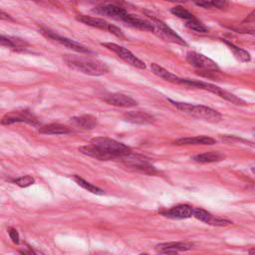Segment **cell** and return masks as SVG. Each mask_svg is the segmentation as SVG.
Listing matches in <instances>:
<instances>
[{
	"label": "cell",
	"instance_id": "cell-31",
	"mask_svg": "<svg viewBox=\"0 0 255 255\" xmlns=\"http://www.w3.org/2000/svg\"><path fill=\"white\" fill-rule=\"evenodd\" d=\"M0 19H4V20H13V19L11 18L10 15H8V14L5 13V12H3L2 10H0Z\"/></svg>",
	"mask_w": 255,
	"mask_h": 255
},
{
	"label": "cell",
	"instance_id": "cell-16",
	"mask_svg": "<svg viewBox=\"0 0 255 255\" xmlns=\"http://www.w3.org/2000/svg\"><path fill=\"white\" fill-rule=\"evenodd\" d=\"M96 11L100 14L109 16V17H112V18H116V19H119V20H123V18L128 14L126 9H124L120 6H117V5H113V4L101 5V6L96 8Z\"/></svg>",
	"mask_w": 255,
	"mask_h": 255
},
{
	"label": "cell",
	"instance_id": "cell-33",
	"mask_svg": "<svg viewBox=\"0 0 255 255\" xmlns=\"http://www.w3.org/2000/svg\"><path fill=\"white\" fill-rule=\"evenodd\" d=\"M22 253V255H31V253H28V252H21Z\"/></svg>",
	"mask_w": 255,
	"mask_h": 255
},
{
	"label": "cell",
	"instance_id": "cell-29",
	"mask_svg": "<svg viewBox=\"0 0 255 255\" xmlns=\"http://www.w3.org/2000/svg\"><path fill=\"white\" fill-rule=\"evenodd\" d=\"M35 182V180L31 176L20 177L14 181V183L20 187H27Z\"/></svg>",
	"mask_w": 255,
	"mask_h": 255
},
{
	"label": "cell",
	"instance_id": "cell-9",
	"mask_svg": "<svg viewBox=\"0 0 255 255\" xmlns=\"http://www.w3.org/2000/svg\"><path fill=\"white\" fill-rule=\"evenodd\" d=\"M40 33L45 36L46 38H49L51 40H54L56 42H58V43L66 46L67 48L69 49H72L78 53H84V54H89L91 53V50L89 48H87L86 46H84L80 43H78V42L74 41V40H71L69 38H66V37H63V36H60L58 34H56L55 32L49 30V29H44V28H41L40 29Z\"/></svg>",
	"mask_w": 255,
	"mask_h": 255
},
{
	"label": "cell",
	"instance_id": "cell-32",
	"mask_svg": "<svg viewBox=\"0 0 255 255\" xmlns=\"http://www.w3.org/2000/svg\"><path fill=\"white\" fill-rule=\"evenodd\" d=\"M249 254H250V255H254V248H251V249L249 250Z\"/></svg>",
	"mask_w": 255,
	"mask_h": 255
},
{
	"label": "cell",
	"instance_id": "cell-4",
	"mask_svg": "<svg viewBox=\"0 0 255 255\" xmlns=\"http://www.w3.org/2000/svg\"><path fill=\"white\" fill-rule=\"evenodd\" d=\"M78 21H80V22L86 24L88 26H91V27H95V28H98V29H102V30H107L109 31L110 33L114 34L115 36L121 38V39H125V35L123 33V31L109 23L108 21H106L104 19H101V18H97V17H91V16H87V15H79L76 17Z\"/></svg>",
	"mask_w": 255,
	"mask_h": 255
},
{
	"label": "cell",
	"instance_id": "cell-18",
	"mask_svg": "<svg viewBox=\"0 0 255 255\" xmlns=\"http://www.w3.org/2000/svg\"><path fill=\"white\" fill-rule=\"evenodd\" d=\"M151 69H152V72H153L156 76H158V77H160V78H162V79H164V80H165V81H167V82H169V83H173V84H182V78H180V77L176 76L175 74H173V73H171L169 71H167L166 69L163 68L162 66L158 65V64H156V63H153V64H152V65H151Z\"/></svg>",
	"mask_w": 255,
	"mask_h": 255
},
{
	"label": "cell",
	"instance_id": "cell-22",
	"mask_svg": "<svg viewBox=\"0 0 255 255\" xmlns=\"http://www.w3.org/2000/svg\"><path fill=\"white\" fill-rule=\"evenodd\" d=\"M225 159V156L220 152H208L197 155L193 158L194 161L198 163H216L220 162Z\"/></svg>",
	"mask_w": 255,
	"mask_h": 255
},
{
	"label": "cell",
	"instance_id": "cell-19",
	"mask_svg": "<svg viewBox=\"0 0 255 255\" xmlns=\"http://www.w3.org/2000/svg\"><path fill=\"white\" fill-rule=\"evenodd\" d=\"M71 132L70 128L60 124H49L39 129V133L42 135H66Z\"/></svg>",
	"mask_w": 255,
	"mask_h": 255
},
{
	"label": "cell",
	"instance_id": "cell-5",
	"mask_svg": "<svg viewBox=\"0 0 255 255\" xmlns=\"http://www.w3.org/2000/svg\"><path fill=\"white\" fill-rule=\"evenodd\" d=\"M186 114L194 118L203 120L209 123H219L222 120V115L219 112L209 107H206V106L203 105L190 104Z\"/></svg>",
	"mask_w": 255,
	"mask_h": 255
},
{
	"label": "cell",
	"instance_id": "cell-14",
	"mask_svg": "<svg viewBox=\"0 0 255 255\" xmlns=\"http://www.w3.org/2000/svg\"><path fill=\"white\" fill-rule=\"evenodd\" d=\"M126 122H129L132 124H139V125H147L155 122V118L146 112L142 111H131L128 112L123 116Z\"/></svg>",
	"mask_w": 255,
	"mask_h": 255
},
{
	"label": "cell",
	"instance_id": "cell-1",
	"mask_svg": "<svg viewBox=\"0 0 255 255\" xmlns=\"http://www.w3.org/2000/svg\"><path fill=\"white\" fill-rule=\"evenodd\" d=\"M64 61L70 68L91 76H101L109 72V67L104 62L92 58L66 55Z\"/></svg>",
	"mask_w": 255,
	"mask_h": 255
},
{
	"label": "cell",
	"instance_id": "cell-10",
	"mask_svg": "<svg viewBox=\"0 0 255 255\" xmlns=\"http://www.w3.org/2000/svg\"><path fill=\"white\" fill-rule=\"evenodd\" d=\"M15 123H26L32 126H38L39 122L36 117L29 111H11L1 120L2 125H12Z\"/></svg>",
	"mask_w": 255,
	"mask_h": 255
},
{
	"label": "cell",
	"instance_id": "cell-11",
	"mask_svg": "<svg viewBox=\"0 0 255 255\" xmlns=\"http://www.w3.org/2000/svg\"><path fill=\"white\" fill-rule=\"evenodd\" d=\"M103 100L109 105L115 106V107H121V108H132L138 106V102L136 100L120 93L106 95L103 98Z\"/></svg>",
	"mask_w": 255,
	"mask_h": 255
},
{
	"label": "cell",
	"instance_id": "cell-7",
	"mask_svg": "<svg viewBox=\"0 0 255 255\" xmlns=\"http://www.w3.org/2000/svg\"><path fill=\"white\" fill-rule=\"evenodd\" d=\"M186 61L197 69L202 70L203 72H218L219 67L218 64L207 58L206 56L197 53V52H188L186 54Z\"/></svg>",
	"mask_w": 255,
	"mask_h": 255
},
{
	"label": "cell",
	"instance_id": "cell-30",
	"mask_svg": "<svg viewBox=\"0 0 255 255\" xmlns=\"http://www.w3.org/2000/svg\"><path fill=\"white\" fill-rule=\"evenodd\" d=\"M8 233H9V237L12 239V241L15 244H18L20 242V238H19V233L15 228H9L8 229Z\"/></svg>",
	"mask_w": 255,
	"mask_h": 255
},
{
	"label": "cell",
	"instance_id": "cell-13",
	"mask_svg": "<svg viewBox=\"0 0 255 255\" xmlns=\"http://www.w3.org/2000/svg\"><path fill=\"white\" fill-rule=\"evenodd\" d=\"M193 248V245L184 242H167L157 245V250L165 255H178V251H186Z\"/></svg>",
	"mask_w": 255,
	"mask_h": 255
},
{
	"label": "cell",
	"instance_id": "cell-28",
	"mask_svg": "<svg viewBox=\"0 0 255 255\" xmlns=\"http://www.w3.org/2000/svg\"><path fill=\"white\" fill-rule=\"evenodd\" d=\"M186 27H188L189 29L191 30H195L197 32H200V33H206L207 32V27H205L200 21H199L197 18L193 19V20H189V21H186Z\"/></svg>",
	"mask_w": 255,
	"mask_h": 255
},
{
	"label": "cell",
	"instance_id": "cell-12",
	"mask_svg": "<svg viewBox=\"0 0 255 255\" xmlns=\"http://www.w3.org/2000/svg\"><path fill=\"white\" fill-rule=\"evenodd\" d=\"M162 214L168 219H185L194 216V207L187 204H180L166 211L162 212Z\"/></svg>",
	"mask_w": 255,
	"mask_h": 255
},
{
	"label": "cell",
	"instance_id": "cell-34",
	"mask_svg": "<svg viewBox=\"0 0 255 255\" xmlns=\"http://www.w3.org/2000/svg\"><path fill=\"white\" fill-rule=\"evenodd\" d=\"M141 255H148V254H146V253H143V254H141Z\"/></svg>",
	"mask_w": 255,
	"mask_h": 255
},
{
	"label": "cell",
	"instance_id": "cell-8",
	"mask_svg": "<svg viewBox=\"0 0 255 255\" xmlns=\"http://www.w3.org/2000/svg\"><path fill=\"white\" fill-rule=\"evenodd\" d=\"M122 161L125 165L134 169V171L146 175H155L158 173L156 167L146 159L141 156H134L133 154H131L130 156L124 158Z\"/></svg>",
	"mask_w": 255,
	"mask_h": 255
},
{
	"label": "cell",
	"instance_id": "cell-17",
	"mask_svg": "<svg viewBox=\"0 0 255 255\" xmlns=\"http://www.w3.org/2000/svg\"><path fill=\"white\" fill-rule=\"evenodd\" d=\"M71 123L84 130H93L98 124L97 118L91 115H84L80 117H74L71 119Z\"/></svg>",
	"mask_w": 255,
	"mask_h": 255
},
{
	"label": "cell",
	"instance_id": "cell-20",
	"mask_svg": "<svg viewBox=\"0 0 255 255\" xmlns=\"http://www.w3.org/2000/svg\"><path fill=\"white\" fill-rule=\"evenodd\" d=\"M177 146H186V145H215L217 141L206 136H199L193 138H182L174 142Z\"/></svg>",
	"mask_w": 255,
	"mask_h": 255
},
{
	"label": "cell",
	"instance_id": "cell-25",
	"mask_svg": "<svg viewBox=\"0 0 255 255\" xmlns=\"http://www.w3.org/2000/svg\"><path fill=\"white\" fill-rule=\"evenodd\" d=\"M196 219H198L199 220L208 223V224H212V221L215 219V217L212 216L211 214H209L208 211L202 209V208H194V216Z\"/></svg>",
	"mask_w": 255,
	"mask_h": 255
},
{
	"label": "cell",
	"instance_id": "cell-24",
	"mask_svg": "<svg viewBox=\"0 0 255 255\" xmlns=\"http://www.w3.org/2000/svg\"><path fill=\"white\" fill-rule=\"evenodd\" d=\"M74 181L81 186L83 187L84 189H86L88 191H90V193L94 194V195H98V196H103L105 194V191L103 189H101L100 187L88 182L87 181H85L83 178L79 177V176H74L73 177Z\"/></svg>",
	"mask_w": 255,
	"mask_h": 255
},
{
	"label": "cell",
	"instance_id": "cell-27",
	"mask_svg": "<svg viewBox=\"0 0 255 255\" xmlns=\"http://www.w3.org/2000/svg\"><path fill=\"white\" fill-rule=\"evenodd\" d=\"M198 6L203 7V8H218L220 10H226L228 8L229 3L226 1H205V2H197Z\"/></svg>",
	"mask_w": 255,
	"mask_h": 255
},
{
	"label": "cell",
	"instance_id": "cell-23",
	"mask_svg": "<svg viewBox=\"0 0 255 255\" xmlns=\"http://www.w3.org/2000/svg\"><path fill=\"white\" fill-rule=\"evenodd\" d=\"M223 41H224V43L229 47L230 51L233 53V55H235V57L237 60H239L240 62H249L251 60L250 54L246 50H244V49L235 45V44L231 43V42H229L227 40H223Z\"/></svg>",
	"mask_w": 255,
	"mask_h": 255
},
{
	"label": "cell",
	"instance_id": "cell-6",
	"mask_svg": "<svg viewBox=\"0 0 255 255\" xmlns=\"http://www.w3.org/2000/svg\"><path fill=\"white\" fill-rule=\"evenodd\" d=\"M102 45L116 53L122 60H124L128 64H130V65L142 70H145L146 68V64L138 57H136L130 50H128L116 43H112V42H105V43H102Z\"/></svg>",
	"mask_w": 255,
	"mask_h": 255
},
{
	"label": "cell",
	"instance_id": "cell-21",
	"mask_svg": "<svg viewBox=\"0 0 255 255\" xmlns=\"http://www.w3.org/2000/svg\"><path fill=\"white\" fill-rule=\"evenodd\" d=\"M0 45L10 48H26L28 46V43L21 38L0 35Z\"/></svg>",
	"mask_w": 255,
	"mask_h": 255
},
{
	"label": "cell",
	"instance_id": "cell-2",
	"mask_svg": "<svg viewBox=\"0 0 255 255\" xmlns=\"http://www.w3.org/2000/svg\"><path fill=\"white\" fill-rule=\"evenodd\" d=\"M89 144H92L102 148L103 151L112 156L114 160H123L124 158L132 154V150L130 146H128L110 138L97 137L92 139Z\"/></svg>",
	"mask_w": 255,
	"mask_h": 255
},
{
	"label": "cell",
	"instance_id": "cell-15",
	"mask_svg": "<svg viewBox=\"0 0 255 255\" xmlns=\"http://www.w3.org/2000/svg\"><path fill=\"white\" fill-rule=\"evenodd\" d=\"M122 21H124L125 23L129 24L132 27H135V28H138V29H141V30L150 31V32H153V30H154L151 21L139 18V17H137L135 15H132V14H129V13H128L123 18Z\"/></svg>",
	"mask_w": 255,
	"mask_h": 255
},
{
	"label": "cell",
	"instance_id": "cell-26",
	"mask_svg": "<svg viewBox=\"0 0 255 255\" xmlns=\"http://www.w3.org/2000/svg\"><path fill=\"white\" fill-rule=\"evenodd\" d=\"M171 12H172L174 15H176L177 17H179V18H181V19H184V20H186V21L193 20V19L196 18L193 13L189 12L187 9H185L184 7L180 6V5L173 7V8L171 9Z\"/></svg>",
	"mask_w": 255,
	"mask_h": 255
},
{
	"label": "cell",
	"instance_id": "cell-3",
	"mask_svg": "<svg viewBox=\"0 0 255 255\" xmlns=\"http://www.w3.org/2000/svg\"><path fill=\"white\" fill-rule=\"evenodd\" d=\"M151 23L153 25V33L156 34L158 37L161 39L167 41V42H172V43L179 44L182 46H186L187 43L180 36L178 35L171 27H168L165 23H164L163 21L152 17Z\"/></svg>",
	"mask_w": 255,
	"mask_h": 255
}]
</instances>
